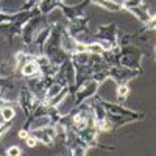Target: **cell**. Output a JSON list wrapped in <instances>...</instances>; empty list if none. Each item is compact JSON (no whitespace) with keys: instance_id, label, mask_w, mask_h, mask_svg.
<instances>
[{"instance_id":"ba28073f","label":"cell","mask_w":156,"mask_h":156,"mask_svg":"<svg viewBox=\"0 0 156 156\" xmlns=\"http://www.w3.org/2000/svg\"><path fill=\"white\" fill-rule=\"evenodd\" d=\"M19 136H20L22 139H27V137H28V133H27V131H20V133H19Z\"/></svg>"},{"instance_id":"52a82bcc","label":"cell","mask_w":156,"mask_h":156,"mask_svg":"<svg viewBox=\"0 0 156 156\" xmlns=\"http://www.w3.org/2000/svg\"><path fill=\"white\" fill-rule=\"evenodd\" d=\"M27 144H28V147H34L36 145V139L34 137H27Z\"/></svg>"},{"instance_id":"7a4b0ae2","label":"cell","mask_w":156,"mask_h":156,"mask_svg":"<svg viewBox=\"0 0 156 156\" xmlns=\"http://www.w3.org/2000/svg\"><path fill=\"white\" fill-rule=\"evenodd\" d=\"M128 92H129V87L126 84H120L119 89H117V95H119L120 98H125L128 95Z\"/></svg>"},{"instance_id":"5b68a950","label":"cell","mask_w":156,"mask_h":156,"mask_svg":"<svg viewBox=\"0 0 156 156\" xmlns=\"http://www.w3.org/2000/svg\"><path fill=\"white\" fill-rule=\"evenodd\" d=\"M97 128L100 129V131H106V129H109V123L106 120H100L98 125H97Z\"/></svg>"},{"instance_id":"6da1fadb","label":"cell","mask_w":156,"mask_h":156,"mask_svg":"<svg viewBox=\"0 0 156 156\" xmlns=\"http://www.w3.org/2000/svg\"><path fill=\"white\" fill-rule=\"evenodd\" d=\"M37 70V66H36V62H28L27 66L23 67V75H33L34 72Z\"/></svg>"},{"instance_id":"8992f818","label":"cell","mask_w":156,"mask_h":156,"mask_svg":"<svg viewBox=\"0 0 156 156\" xmlns=\"http://www.w3.org/2000/svg\"><path fill=\"white\" fill-rule=\"evenodd\" d=\"M19 153H20V150H19L17 147H11V148L8 150V154H9V156H19Z\"/></svg>"},{"instance_id":"277c9868","label":"cell","mask_w":156,"mask_h":156,"mask_svg":"<svg viewBox=\"0 0 156 156\" xmlns=\"http://www.w3.org/2000/svg\"><path fill=\"white\" fill-rule=\"evenodd\" d=\"M87 48L90 51H95V53H101V51H103V47L98 45V44H90V45H87Z\"/></svg>"},{"instance_id":"3957f363","label":"cell","mask_w":156,"mask_h":156,"mask_svg":"<svg viewBox=\"0 0 156 156\" xmlns=\"http://www.w3.org/2000/svg\"><path fill=\"white\" fill-rule=\"evenodd\" d=\"M2 115H3L5 120H11L12 117H14V111H12L11 108H3L2 109Z\"/></svg>"}]
</instances>
